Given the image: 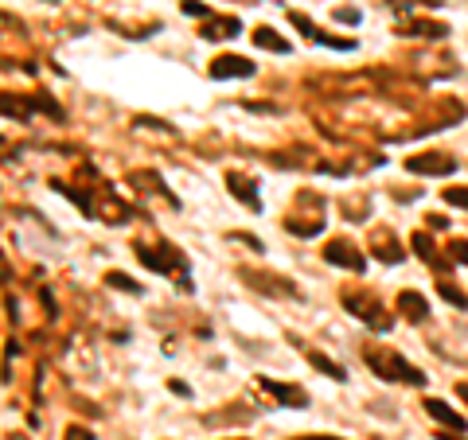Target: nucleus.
<instances>
[{"label": "nucleus", "mask_w": 468, "mask_h": 440, "mask_svg": "<svg viewBox=\"0 0 468 440\" xmlns=\"http://www.w3.org/2000/svg\"><path fill=\"white\" fill-rule=\"evenodd\" d=\"M203 35H207V40H227V35H239V20H211V28L203 31Z\"/></svg>", "instance_id": "obj_10"}, {"label": "nucleus", "mask_w": 468, "mask_h": 440, "mask_svg": "<svg viewBox=\"0 0 468 440\" xmlns=\"http://www.w3.org/2000/svg\"><path fill=\"white\" fill-rule=\"evenodd\" d=\"M398 312H406L410 320H426V316H429V300L421 293H410V288H406V293H398Z\"/></svg>", "instance_id": "obj_7"}, {"label": "nucleus", "mask_w": 468, "mask_h": 440, "mask_svg": "<svg viewBox=\"0 0 468 440\" xmlns=\"http://www.w3.org/2000/svg\"><path fill=\"white\" fill-rule=\"evenodd\" d=\"M309 362L316 366V370H324L328 378H336V382H348V374H344V366L339 362H332V359H324L320 351H309Z\"/></svg>", "instance_id": "obj_9"}, {"label": "nucleus", "mask_w": 468, "mask_h": 440, "mask_svg": "<svg viewBox=\"0 0 468 440\" xmlns=\"http://www.w3.org/2000/svg\"><path fill=\"white\" fill-rule=\"evenodd\" d=\"M324 261L344 265V269H355V273H363V254H359L355 245H348V242H332L328 250H324Z\"/></svg>", "instance_id": "obj_3"}, {"label": "nucleus", "mask_w": 468, "mask_h": 440, "mask_svg": "<svg viewBox=\"0 0 468 440\" xmlns=\"http://www.w3.org/2000/svg\"><path fill=\"white\" fill-rule=\"evenodd\" d=\"M445 203L449 206H465L468 211V187H445Z\"/></svg>", "instance_id": "obj_12"}, {"label": "nucleus", "mask_w": 468, "mask_h": 440, "mask_svg": "<svg viewBox=\"0 0 468 440\" xmlns=\"http://www.w3.org/2000/svg\"><path fill=\"white\" fill-rule=\"evenodd\" d=\"M441 296H445V300H449V304H457L460 312H468V296H465V293H460L457 284H449V281H441Z\"/></svg>", "instance_id": "obj_11"}, {"label": "nucleus", "mask_w": 468, "mask_h": 440, "mask_svg": "<svg viewBox=\"0 0 468 440\" xmlns=\"http://www.w3.org/2000/svg\"><path fill=\"white\" fill-rule=\"evenodd\" d=\"M67 440H94V437H90L86 429H70V437H67Z\"/></svg>", "instance_id": "obj_16"}, {"label": "nucleus", "mask_w": 468, "mask_h": 440, "mask_svg": "<svg viewBox=\"0 0 468 440\" xmlns=\"http://www.w3.org/2000/svg\"><path fill=\"white\" fill-rule=\"evenodd\" d=\"M261 390H269L281 405H289V409H305V405H309V393L297 390V386H281V382H273V378H261Z\"/></svg>", "instance_id": "obj_4"}, {"label": "nucleus", "mask_w": 468, "mask_h": 440, "mask_svg": "<svg viewBox=\"0 0 468 440\" xmlns=\"http://www.w3.org/2000/svg\"><path fill=\"white\" fill-rule=\"evenodd\" d=\"M309 440H339V437H309Z\"/></svg>", "instance_id": "obj_17"}, {"label": "nucleus", "mask_w": 468, "mask_h": 440, "mask_svg": "<svg viewBox=\"0 0 468 440\" xmlns=\"http://www.w3.org/2000/svg\"><path fill=\"white\" fill-rule=\"evenodd\" d=\"M426 409H429V413H433V417H437V421H441V425H449V429H457V432H465V429H468V421H465V417H460V413H457V409H449L445 401H437V398H429V401H426Z\"/></svg>", "instance_id": "obj_6"}, {"label": "nucleus", "mask_w": 468, "mask_h": 440, "mask_svg": "<svg viewBox=\"0 0 468 440\" xmlns=\"http://www.w3.org/2000/svg\"><path fill=\"white\" fill-rule=\"evenodd\" d=\"M367 366L379 374V378L410 382V386H426V374H421L414 362H406L402 355H394V351H382V347H371V351H367Z\"/></svg>", "instance_id": "obj_1"}, {"label": "nucleus", "mask_w": 468, "mask_h": 440, "mask_svg": "<svg viewBox=\"0 0 468 440\" xmlns=\"http://www.w3.org/2000/svg\"><path fill=\"white\" fill-rule=\"evenodd\" d=\"M449 257H453V261H460V265H468V242H465V238L449 242Z\"/></svg>", "instance_id": "obj_13"}, {"label": "nucleus", "mask_w": 468, "mask_h": 440, "mask_svg": "<svg viewBox=\"0 0 468 440\" xmlns=\"http://www.w3.org/2000/svg\"><path fill=\"white\" fill-rule=\"evenodd\" d=\"M336 16H339V20H344V24H359V12H351V8L336 12Z\"/></svg>", "instance_id": "obj_15"}, {"label": "nucleus", "mask_w": 468, "mask_h": 440, "mask_svg": "<svg viewBox=\"0 0 468 440\" xmlns=\"http://www.w3.org/2000/svg\"><path fill=\"white\" fill-rule=\"evenodd\" d=\"M250 79L254 74V63L250 59H239V55H223V59H215V67H211V79Z\"/></svg>", "instance_id": "obj_5"}, {"label": "nucleus", "mask_w": 468, "mask_h": 440, "mask_svg": "<svg viewBox=\"0 0 468 440\" xmlns=\"http://www.w3.org/2000/svg\"><path fill=\"white\" fill-rule=\"evenodd\" d=\"M406 168L418 176H449V172H457V160L445 152H426V156H410Z\"/></svg>", "instance_id": "obj_2"}, {"label": "nucleus", "mask_w": 468, "mask_h": 440, "mask_svg": "<svg viewBox=\"0 0 468 440\" xmlns=\"http://www.w3.org/2000/svg\"><path fill=\"white\" fill-rule=\"evenodd\" d=\"M254 43L266 51H277V55H285L289 51V40H281V35H273V28H258L254 31Z\"/></svg>", "instance_id": "obj_8"}, {"label": "nucleus", "mask_w": 468, "mask_h": 440, "mask_svg": "<svg viewBox=\"0 0 468 440\" xmlns=\"http://www.w3.org/2000/svg\"><path fill=\"white\" fill-rule=\"evenodd\" d=\"M110 284L113 288H125V293H140V284H133L125 273H110Z\"/></svg>", "instance_id": "obj_14"}]
</instances>
